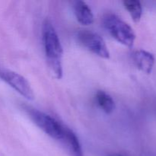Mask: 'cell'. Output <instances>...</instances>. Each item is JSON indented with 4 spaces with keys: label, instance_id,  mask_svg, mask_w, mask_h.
<instances>
[{
    "label": "cell",
    "instance_id": "ba28073f",
    "mask_svg": "<svg viewBox=\"0 0 156 156\" xmlns=\"http://www.w3.org/2000/svg\"><path fill=\"white\" fill-rule=\"evenodd\" d=\"M74 12L78 21L83 25H90L94 22V15L89 6L83 1L74 2Z\"/></svg>",
    "mask_w": 156,
    "mask_h": 156
},
{
    "label": "cell",
    "instance_id": "5b68a950",
    "mask_svg": "<svg viewBox=\"0 0 156 156\" xmlns=\"http://www.w3.org/2000/svg\"><path fill=\"white\" fill-rule=\"evenodd\" d=\"M78 41L88 50L94 54L108 59L110 52L103 38L98 34L89 30H81L77 34Z\"/></svg>",
    "mask_w": 156,
    "mask_h": 156
},
{
    "label": "cell",
    "instance_id": "8fae6325",
    "mask_svg": "<svg viewBox=\"0 0 156 156\" xmlns=\"http://www.w3.org/2000/svg\"><path fill=\"white\" fill-rule=\"evenodd\" d=\"M110 156H125V155H120V154H113V155H111Z\"/></svg>",
    "mask_w": 156,
    "mask_h": 156
},
{
    "label": "cell",
    "instance_id": "277c9868",
    "mask_svg": "<svg viewBox=\"0 0 156 156\" xmlns=\"http://www.w3.org/2000/svg\"><path fill=\"white\" fill-rule=\"evenodd\" d=\"M0 79L27 100L31 101L34 98V94L30 83L21 75L0 67Z\"/></svg>",
    "mask_w": 156,
    "mask_h": 156
},
{
    "label": "cell",
    "instance_id": "30bf717a",
    "mask_svg": "<svg viewBox=\"0 0 156 156\" xmlns=\"http://www.w3.org/2000/svg\"><path fill=\"white\" fill-rule=\"evenodd\" d=\"M123 5L134 22H139L143 15V7L140 2L138 0H125Z\"/></svg>",
    "mask_w": 156,
    "mask_h": 156
},
{
    "label": "cell",
    "instance_id": "3957f363",
    "mask_svg": "<svg viewBox=\"0 0 156 156\" xmlns=\"http://www.w3.org/2000/svg\"><path fill=\"white\" fill-rule=\"evenodd\" d=\"M27 114L32 121L47 135L54 140L62 141L65 126L51 116L34 108H27Z\"/></svg>",
    "mask_w": 156,
    "mask_h": 156
},
{
    "label": "cell",
    "instance_id": "7a4b0ae2",
    "mask_svg": "<svg viewBox=\"0 0 156 156\" xmlns=\"http://www.w3.org/2000/svg\"><path fill=\"white\" fill-rule=\"evenodd\" d=\"M103 24L108 33L120 44L128 47L133 46L136 34L133 29L114 14H107L103 18Z\"/></svg>",
    "mask_w": 156,
    "mask_h": 156
},
{
    "label": "cell",
    "instance_id": "9c48e42d",
    "mask_svg": "<svg viewBox=\"0 0 156 156\" xmlns=\"http://www.w3.org/2000/svg\"><path fill=\"white\" fill-rule=\"evenodd\" d=\"M96 101L102 111L106 114H111L115 108V103L111 96L104 91H98L95 95Z\"/></svg>",
    "mask_w": 156,
    "mask_h": 156
},
{
    "label": "cell",
    "instance_id": "52a82bcc",
    "mask_svg": "<svg viewBox=\"0 0 156 156\" xmlns=\"http://www.w3.org/2000/svg\"><path fill=\"white\" fill-rule=\"evenodd\" d=\"M62 142L66 147L71 156H84L82 146L76 134L65 126L64 136Z\"/></svg>",
    "mask_w": 156,
    "mask_h": 156
},
{
    "label": "cell",
    "instance_id": "8992f818",
    "mask_svg": "<svg viewBox=\"0 0 156 156\" xmlns=\"http://www.w3.org/2000/svg\"><path fill=\"white\" fill-rule=\"evenodd\" d=\"M134 63L137 68L146 74H150L155 65V56L152 53L143 50H136L133 54Z\"/></svg>",
    "mask_w": 156,
    "mask_h": 156
},
{
    "label": "cell",
    "instance_id": "6da1fadb",
    "mask_svg": "<svg viewBox=\"0 0 156 156\" xmlns=\"http://www.w3.org/2000/svg\"><path fill=\"white\" fill-rule=\"evenodd\" d=\"M42 40L49 69L56 79H60L62 77L63 50L56 29L49 19L43 23Z\"/></svg>",
    "mask_w": 156,
    "mask_h": 156
}]
</instances>
